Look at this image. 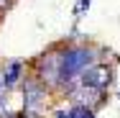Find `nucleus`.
Listing matches in <instances>:
<instances>
[{
  "mask_svg": "<svg viewBox=\"0 0 120 118\" xmlns=\"http://www.w3.org/2000/svg\"><path fill=\"white\" fill-rule=\"evenodd\" d=\"M0 5H5V0H0Z\"/></svg>",
  "mask_w": 120,
  "mask_h": 118,
  "instance_id": "obj_6",
  "label": "nucleus"
},
{
  "mask_svg": "<svg viewBox=\"0 0 120 118\" xmlns=\"http://www.w3.org/2000/svg\"><path fill=\"white\" fill-rule=\"evenodd\" d=\"M90 62H92V54L90 51H82V49L79 51H67L61 57V80H72L77 74L87 72Z\"/></svg>",
  "mask_w": 120,
  "mask_h": 118,
  "instance_id": "obj_1",
  "label": "nucleus"
},
{
  "mask_svg": "<svg viewBox=\"0 0 120 118\" xmlns=\"http://www.w3.org/2000/svg\"><path fill=\"white\" fill-rule=\"evenodd\" d=\"M18 72H21V64H18V62H13V64L8 67V72L3 74V82H5V85H13V82L18 80Z\"/></svg>",
  "mask_w": 120,
  "mask_h": 118,
  "instance_id": "obj_4",
  "label": "nucleus"
},
{
  "mask_svg": "<svg viewBox=\"0 0 120 118\" xmlns=\"http://www.w3.org/2000/svg\"><path fill=\"white\" fill-rule=\"evenodd\" d=\"M82 80H84L87 87H97V90H102V87L110 85L112 74H110L107 67H92V69H87L84 74H82Z\"/></svg>",
  "mask_w": 120,
  "mask_h": 118,
  "instance_id": "obj_2",
  "label": "nucleus"
},
{
  "mask_svg": "<svg viewBox=\"0 0 120 118\" xmlns=\"http://www.w3.org/2000/svg\"><path fill=\"white\" fill-rule=\"evenodd\" d=\"M15 118H26V116H15Z\"/></svg>",
  "mask_w": 120,
  "mask_h": 118,
  "instance_id": "obj_7",
  "label": "nucleus"
},
{
  "mask_svg": "<svg viewBox=\"0 0 120 118\" xmlns=\"http://www.w3.org/2000/svg\"><path fill=\"white\" fill-rule=\"evenodd\" d=\"M67 118H95V116H92V110H90V108L79 105V108H74V110H72Z\"/></svg>",
  "mask_w": 120,
  "mask_h": 118,
  "instance_id": "obj_5",
  "label": "nucleus"
},
{
  "mask_svg": "<svg viewBox=\"0 0 120 118\" xmlns=\"http://www.w3.org/2000/svg\"><path fill=\"white\" fill-rule=\"evenodd\" d=\"M26 93H28V95H26V108L33 110V108L38 105V100H41V87H38V85H28Z\"/></svg>",
  "mask_w": 120,
  "mask_h": 118,
  "instance_id": "obj_3",
  "label": "nucleus"
}]
</instances>
